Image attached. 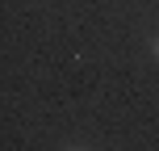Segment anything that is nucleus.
<instances>
[{"label": "nucleus", "mask_w": 159, "mask_h": 151, "mask_svg": "<svg viewBox=\"0 0 159 151\" xmlns=\"http://www.w3.org/2000/svg\"><path fill=\"white\" fill-rule=\"evenodd\" d=\"M155 59H159V42H155Z\"/></svg>", "instance_id": "nucleus-1"}]
</instances>
